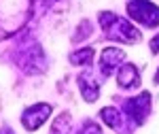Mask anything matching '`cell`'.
<instances>
[{
	"label": "cell",
	"instance_id": "8992f818",
	"mask_svg": "<svg viewBox=\"0 0 159 134\" xmlns=\"http://www.w3.org/2000/svg\"><path fill=\"white\" fill-rule=\"evenodd\" d=\"M117 83L125 89H129V87H138L140 85V73H138V68H136L134 64H125L123 68H119V73H117Z\"/></svg>",
	"mask_w": 159,
	"mask_h": 134
},
{
	"label": "cell",
	"instance_id": "7c38bea8",
	"mask_svg": "<svg viewBox=\"0 0 159 134\" xmlns=\"http://www.w3.org/2000/svg\"><path fill=\"white\" fill-rule=\"evenodd\" d=\"M151 49H153V53H159V36H155L151 41Z\"/></svg>",
	"mask_w": 159,
	"mask_h": 134
},
{
	"label": "cell",
	"instance_id": "6da1fadb",
	"mask_svg": "<svg viewBox=\"0 0 159 134\" xmlns=\"http://www.w3.org/2000/svg\"><path fill=\"white\" fill-rule=\"evenodd\" d=\"M100 24H102V30L106 32L108 38L121 41V43H138L140 41V32L125 17H117L112 13H102L100 15Z\"/></svg>",
	"mask_w": 159,
	"mask_h": 134
},
{
	"label": "cell",
	"instance_id": "52a82bcc",
	"mask_svg": "<svg viewBox=\"0 0 159 134\" xmlns=\"http://www.w3.org/2000/svg\"><path fill=\"white\" fill-rule=\"evenodd\" d=\"M79 87H81V94H83V98H85L87 102H93V100L98 98V94H100L98 81H96L89 73H83L81 77H79Z\"/></svg>",
	"mask_w": 159,
	"mask_h": 134
},
{
	"label": "cell",
	"instance_id": "277c9868",
	"mask_svg": "<svg viewBox=\"0 0 159 134\" xmlns=\"http://www.w3.org/2000/svg\"><path fill=\"white\" fill-rule=\"evenodd\" d=\"M125 111H127L129 119H134L136 123H142L144 117H147V113L151 111V94L142 92L138 98L127 100V102H125Z\"/></svg>",
	"mask_w": 159,
	"mask_h": 134
},
{
	"label": "cell",
	"instance_id": "ba28073f",
	"mask_svg": "<svg viewBox=\"0 0 159 134\" xmlns=\"http://www.w3.org/2000/svg\"><path fill=\"white\" fill-rule=\"evenodd\" d=\"M100 117L106 122V126H110V128H121L123 123V117H121V111H117L115 107H106V109H102V113H100Z\"/></svg>",
	"mask_w": 159,
	"mask_h": 134
},
{
	"label": "cell",
	"instance_id": "5b68a950",
	"mask_svg": "<svg viewBox=\"0 0 159 134\" xmlns=\"http://www.w3.org/2000/svg\"><path fill=\"white\" fill-rule=\"evenodd\" d=\"M125 60V53L121 49H115V47H108L102 51L100 55V70L102 74H112L115 68H119V64Z\"/></svg>",
	"mask_w": 159,
	"mask_h": 134
},
{
	"label": "cell",
	"instance_id": "3957f363",
	"mask_svg": "<svg viewBox=\"0 0 159 134\" xmlns=\"http://www.w3.org/2000/svg\"><path fill=\"white\" fill-rule=\"evenodd\" d=\"M49 115H51V107L40 102V104L30 107V109L21 115V123H24L25 130H36V128H40L43 123L47 122V117H49Z\"/></svg>",
	"mask_w": 159,
	"mask_h": 134
},
{
	"label": "cell",
	"instance_id": "7a4b0ae2",
	"mask_svg": "<svg viewBox=\"0 0 159 134\" xmlns=\"http://www.w3.org/2000/svg\"><path fill=\"white\" fill-rule=\"evenodd\" d=\"M127 13L129 17L142 26L155 28L159 26V7L151 0H129L127 2Z\"/></svg>",
	"mask_w": 159,
	"mask_h": 134
},
{
	"label": "cell",
	"instance_id": "30bf717a",
	"mask_svg": "<svg viewBox=\"0 0 159 134\" xmlns=\"http://www.w3.org/2000/svg\"><path fill=\"white\" fill-rule=\"evenodd\" d=\"M68 132H70V115L68 113H61L60 117L53 122L51 134H68Z\"/></svg>",
	"mask_w": 159,
	"mask_h": 134
},
{
	"label": "cell",
	"instance_id": "5bb4252c",
	"mask_svg": "<svg viewBox=\"0 0 159 134\" xmlns=\"http://www.w3.org/2000/svg\"><path fill=\"white\" fill-rule=\"evenodd\" d=\"M155 83L159 85V70H157V74H155Z\"/></svg>",
	"mask_w": 159,
	"mask_h": 134
},
{
	"label": "cell",
	"instance_id": "8fae6325",
	"mask_svg": "<svg viewBox=\"0 0 159 134\" xmlns=\"http://www.w3.org/2000/svg\"><path fill=\"white\" fill-rule=\"evenodd\" d=\"M79 134H100V126H98V123H93V122H85Z\"/></svg>",
	"mask_w": 159,
	"mask_h": 134
},
{
	"label": "cell",
	"instance_id": "9c48e42d",
	"mask_svg": "<svg viewBox=\"0 0 159 134\" xmlns=\"http://www.w3.org/2000/svg\"><path fill=\"white\" fill-rule=\"evenodd\" d=\"M93 60V49H79V51H74L70 53V62L72 64H83V66H89Z\"/></svg>",
	"mask_w": 159,
	"mask_h": 134
},
{
	"label": "cell",
	"instance_id": "4fadbf2b",
	"mask_svg": "<svg viewBox=\"0 0 159 134\" xmlns=\"http://www.w3.org/2000/svg\"><path fill=\"white\" fill-rule=\"evenodd\" d=\"M0 134H13V132H11V130H9V128H4V130H2V132H0Z\"/></svg>",
	"mask_w": 159,
	"mask_h": 134
}]
</instances>
